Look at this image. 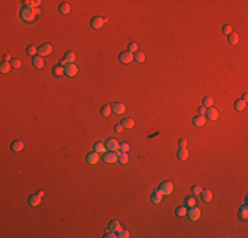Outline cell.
Returning a JSON list of instances; mask_svg holds the SVG:
<instances>
[{
    "label": "cell",
    "mask_w": 248,
    "mask_h": 238,
    "mask_svg": "<svg viewBox=\"0 0 248 238\" xmlns=\"http://www.w3.org/2000/svg\"><path fill=\"white\" fill-rule=\"evenodd\" d=\"M116 153H118V162L120 164H127V163L129 162V156H128V153H127V152L116 151Z\"/></svg>",
    "instance_id": "d6986e66"
},
{
    "label": "cell",
    "mask_w": 248,
    "mask_h": 238,
    "mask_svg": "<svg viewBox=\"0 0 248 238\" xmlns=\"http://www.w3.org/2000/svg\"><path fill=\"white\" fill-rule=\"evenodd\" d=\"M213 105H214V99L211 97H205L202 99V106L203 107L208 108V107H213Z\"/></svg>",
    "instance_id": "d6a6232c"
},
{
    "label": "cell",
    "mask_w": 248,
    "mask_h": 238,
    "mask_svg": "<svg viewBox=\"0 0 248 238\" xmlns=\"http://www.w3.org/2000/svg\"><path fill=\"white\" fill-rule=\"evenodd\" d=\"M24 5H27V7H30V8H36L41 5V2L40 0H29V2H23Z\"/></svg>",
    "instance_id": "e575fe53"
},
{
    "label": "cell",
    "mask_w": 248,
    "mask_h": 238,
    "mask_svg": "<svg viewBox=\"0 0 248 238\" xmlns=\"http://www.w3.org/2000/svg\"><path fill=\"white\" fill-rule=\"evenodd\" d=\"M183 204H185L186 208H192V207H195L197 201H195V198L193 196H186L185 200H183Z\"/></svg>",
    "instance_id": "f1b7e54d"
},
{
    "label": "cell",
    "mask_w": 248,
    "mask_h": 238,
    "mask_svg": "<svg viewBox=\"0 0 248 238\" xmlns=\"http://www.w3.org/2000/svg\"><path fill=\"white\" fill-rule=\"evenodd\" d=\"M52 73H53L54 77H62L63 74H65V68H63L61 64H60V65H55L52 69Z\"/></svg>",
    "instance_id": "ffe728a7"
},
{
    "label": "cell",
    "mask_w": 248,
    "mask_h": 238,
    "mask_svg": "<svg viewBox=\"0 0 248 238\" xmlns=\"http://www.w3.org/2000/svg\"><path fill=\"white\" fill-rule=\"evenodd\" d=\"M9 148H11L12 152H15V153L21 152V151L24 150V143H23V140H13V141L11 143Z\"/></svg>",
    "instance_id": "30bf717a"
},
{
    "label": "cell",
    "mask_w": 248,
    "mask_h": 238,
    "mask_svg": "<svg viewBox=\"0 0 248 238\" xmlns=\"http://www.w3.org/2000/svg\"><path fill=\"white\" fill-rule=\"evenodd\" d=\"M94 151L98 153H103L106 151V146L103 143H100V141H97V143L94 144Z\"/></svg>",
    "instance_id": "836d02e7"
},
{
    "label": "cell",
    "mask_w": 248,
    "mask_h": 238,
    "mask_svg": "<svg viewBox=\"0 0 248 238\" xmlns=\"http://www.w3.org/2000/svg\"><path fill=\"white\" fill-rule=\"evenodd\" d=\"M28 204L30 205V207H37V205H40L41 204V196L39 193H34V195L29 196Z\"/></svg>",
    "instance_id": "5bb4252c"
},
{
    "label": "cell",
    "mask_w": 248,
    "mask_h": 238,
    "mask_svg": "<svg viewBox=\"0 0 248 238\" xmlns=\"http://www.w3.org/2000/svg\"><path fill=\"white\" fill-rule=\"evenodd\" d=\"M37 52H39V48H36L34 45H29V47L27 48V53L29 54V56H36L37 54Z\"/></svg>",
    "instance_id": "74e56055"
},
{
    "label": "cell",
    "mask_w": 248,
    "mask_h": 238,
    "mask_svg": "<svg viewBox=\"0 0 248 238\" xmlns=\"http://www.w3.org/2000/svg\"><path fill=\"white\" fill-rule=\"evenodd\" d=\"M205 115H206V119H208V120H217L218 117H219V113H218L217 108L208 107L207 110H206V114Z\"/></svg>",
    "instance_id": "7c38bea8"
},
{
    "label": "cell",
    "mask_w": 248,
    "mask_h": 238,
    "mask_svg": "<svg viewBox=\"0 0 248 238\" xmlns=\"http://www.w3.org/2000/svg\"><path fill=\"white\" fill-rule=\"evenodd\" d=\"M112 113V108H111V105H104L102 106L100 108V114L103 115V117H108V115Z\"/></svg>",
    "instance_id": "4dcf8cb0"
},
{
    "label": "cell",
    "mask_w": 248,
    "mask_h": 238,
    "mask_svg": "<svg viewBox=\"0 0 248 238\" xmlns=\"http://www.w3.org/2000/svg\"><path fill=\"white\" fill-rule=\"evenodd\" d=\"M150 201L153 204H160L162 201V195L160 193V192H153V193L150 195Z\"/></svg>",
    "instance_id": "484cf974"
},
{
    "label": "cell",
    "mask_w": 248,
    "mask_h": 238,
    "mask_svg": "<svg viewBox=\"0 0 248 238\" xmlns=\"http://www.w3.org/2000/svg\"><path fill=\"white\" fill-rule=\"evenodd\" d=\"M67 64H75V60H77V56H75L74 52H66L62 57Z\"/></svg>",
    "instance_id": "44dd1931"
},
{
    "label": "cell",
    "mask_w": 248,
    "mask_h": 238,
    "mask_svg": "<svg viewBox=\"0 0 248 238\" xmlns=\"http://www.w3.org/2000/svg\"><path fill=\"white\" fill-rule=\"evenodd\" d=\"M227 41L230 45H236L239 42V36L238 33H235V32H232V33H230L227 36Z\"/></svg>",
    "instance_id": "d4e9b609"
},
{
    "label": "cell",
    "mask_w": 248,
    "mask_h": 238,
    "mask_svg": "<svg viewBox=\"0 0 248 238\" xmlns=\"http://www.w3.org/2000/svg\"><path fill=\"white\" fill-rule=\"evenodd\" d=\"M157 191L160 192L162 196H165V195L169 196V195H171V192H173V183L171 181H162L160 185H158Z\"/></svg>",
    "instance_id": "7a4b0ae2"
},
{
    "label": "cell",
    "mask_w": 248,
    "mask_h": 238,
    "mask_svg": "<svg viewBox=\"0 0 248 238\" xmlns=\"http://www.w3.org/2000/svg\"><path fill=\"white\" fill-rule=\"evenodd\" d=\"M37 193H39V195H40V196L42 197L44 195H45V192H44V191H39V192H37Z\"/></svg>",
    "instance_id": "f907efd6"
},
{
    "label": "cell",
    "mask_w": 248,
    "mask_h": 238,
    "mask_svg": "<svg viewBox=\"0 0 248 238\" xmlns=\"http://www.w3.org/2000/svg\"><path fill=\"white\" fill-rule=\"evenodd\" d=\"M32 62H33V66L36 69H42L44 65H45V62H44L42 57H40V56H34L33 60H32Z\"/></svg>",
    "instance_id": "7402d4cb"
},
{
    "label": "cell",
    "mask_w": 248,
    "mask_h": 238,
    "mask_svg": "<svg viewBox=\"0 0 248 238\" xmlns=\"http://www.w3.org/2000/svg\"><path fill=\"white\" fill-rule=\"evenodd\" d=\"M104 238H116L118 237V234H116V231H112V230H110V231H107V233H104V235H103Z\"/></svg>",
    "instance_id": "ee69618b"
},
{
    "label": "cell",
    "mask_w": 248,
    "mask_h": 238,
    "mask_svg": "<svg viewBox=\"0 0 248 238\" xmlns=\"http://www.w3.org/2000/svg\"><path fill=\"white\" fill-rule=\"evenodd\" d=\"M119 61L122 62V64H131L132 61H133V53H131V52H122L119 54Z\"/></svg>",
    "instance_id": "8992f818"
},
{
    "label": "cell",
    "mask_w": 248,
    "mask_h": 238,
    "mask_svg": "<svg viewBox=\"0 0 248 238\" xmlns=\"http://www.w3.org/2000/svg\"><path fill=\"white\" fill-rule=\"evenodd\" d=\"M11 69H12L11 62L3 61L2 64H0V72H2L3 74H7V73H9V70H11Z\"/></svg>",
    "instance_id": "83f0119b"
},
{
    "label": "cell",
    "mask_w": 248,
    "mask_h": 238,
    "mask_svg": "<svg viewBox=\"0 0 248 238\" xmlns=\"http://www.w3.org/2000/svg\"><path fill=\"white\" fill-rule=\"evenodd\" d=\"M178 146H180V147H187V140H186V139H181V140L178 141Z\"/></svg>",
    "instance_id": "f6af8a7d"
},
{
    "label": "cell",
    "mask_w": 248,
    "mask_h": 238,
    "mask_svg": "<svg viewBox=\"0 0 248 238\" xmlns=\"http://www.w3.org/2000/svg\"><path fill=\"white\" fill-rule=\"evenodd\" d=\"M120 228H122V225H120V222H119V221H116V220H113V221H111V222L108 224V230L118 231Z\"/></svg>",
    "instance_id": "1f68e13d"
},
{
    "label": "cell",
    "mask_w": 248,
    "mask_h": 238,
    "mask_svg": "<svg viewBox=\"0 0 248 238\" xmlns=\"http://www.w3.org/2000/svg\"><path fill=\"white\" fill-rule=\"evenodd\" d=\"M205 123H206L205 115H197V117L193 118V125L195 127H202V126H205Z\"/></svg>",
    "instance_id": "2e32d148"
},
{
    "label": "cell",
    "mask_w": 248,
    "mask_h": 238,
    "mask_svg": "<svg viewBox=\"0 0 248 238\" xmlns=\"http://www.w3.org/2000/svg\"><path fill=\"white\" fill-rule=\"evenodd\" d=\"M111 108H112L113 114H118V115H122V114H124L127 111V107L123 103H112Z\"/></svg>",
    "instance_id": "4fadbf2b"
},
{
    "label": "cell",
    "mask_w": 248,
    "mask_h": 238,
    "mask_svg": "<svg viewBox=\"0 0 248 238\" xmlns=\"http://www.w3.org/2000/svg\"><path fill=\"white\" fill-rule=\"evenodd\" d=\"M239 217L241 218V220H247V218H248V207H247V204L241 205V207L239 208Z\"/></svg>",
    "instance_id": "4316f807"
},
{
    "label": "cell",
    "mask_w": 248,
    "mask_h": 238,
    "mask_svg": "<svg viewBox=\"0 0 248 238\" xmlns=\"http://www.w3.org/2000/svg\"><path fill=\"white\" fill-rule=\"evenodd\" d=\"M104 23H106L104 19H102V17L97 16V17H92V19H91L90 25H91L92 29H100V28L104 25Z\"/></svg>",
    "instance_id": "ba28073f"
},
{
    "label": "cell",
    "mask_w": 248,
    "mask_h": 238,
    "mask_svg": "<svg viewBox=\"0 0 248 238\" xmlns=\"http://www.w3.org/2000/svg\"><path fill=\"white\" fill-rule=\"evenodd\" d=\"M9 60H11V56H9V54H4V56H3V61H7V62H8Z\"/></svg>",
    "instance_id": "c3c4849f"
},
{
    "label": "cell",
    "mask_w": 248,
    "mask_h": 238,
    "mask_svg": "<svg viewBox=\"0 0 248 238\" xmlns=\"http://www.w3.org/2000/svg\"><path fill=\"white\" fill-rule=\"evenodd\" d=\"M222 32H223L224 35H230V33H232V28L230 27V25H223V28H222Z\"/></svg>",
    "instance_id": "7bdbcfd3"
},
{
    "label": "cell",
    "mask_w": 248,
    "mask_h": 238,
    "mask_svg": "<svg viewBox=\"0 0 248 238\" xmlns=\"http://www.w3.org/2000/svg\"><path fill=\"white\" fill-rule=\"evenodd\" d=\"M131 146L128 143H119V151L120 152H128Z\"/></svg>",
    "instance_id": "f35d334b"
},
{
    "label": "cell",
    "mask_w": 248,
    "mask_h": 238,
    "mask_svg": "<svg viewBox=\"0 0 248 238\" xmlns=\"http://www.w3.org/2000/svg\"><path fill=\"white\" fill-rule=\"evenodd\" d=\"M199 195H201V198L205 202H208V201L213 200V192L210 191V189H202Z\"/></svg>",
    "instance_id": "9a60e30c"
},
{
    "label": "cell",
    "mask_w": 248,
    "mask_h": 238,
    "mask_svg": "<svg viewBox=\"0 0 248 238\" xmlns=\"http://www.w3.org/2000/svg\"><path fill=\"white\" fill-rule=\"evenodd\" d=\"M128 52H131V53H133V54L137 52V44H136V42H131V44L128 45Z\"/></svg>",
    "instance_id": "60d3db41"
},
{
    "label": "cell",
    "mask_w": 248,
    "mask_h": 238,
    "mask_svg": "<svg viewBox=\"0 0 248 238\" xmlns=\"http://www.w3.org/2000/svg\"><path fill=\"white\" fill-rule=\"evenodd\" d=\"M186 216H187L192 221H197V220H199V218H201V209H199V208H197V207H192V208H189L187 214H186Z\"/></svg>",
    "instance_id": "5b68a950"
},
{
    "label": "cell",
    "mask_w": 248,
    "mask_h": 238,
    "mask_svg": "<svg viewBox=\"0 0 248 238\" xmlns=\"http://www.w3.org/2000/svg\"><path fill=\"white\" fill-rule=\"evenodd\" d=\"M116 234H118V237H120V238H128V237H129V231L127 230V229H122V228H120V229L116 231Z\"/></svg>",
    "instance_id": "8d00e7d4"
},
{
    "label": "cell",
    "mask_w": 248,
    "mask_h": 238,
    "mask_svg": "<svg viewBox=\"0 0 248 238\" xmlns=\"http://www.w3.org/2000/svg\"><path fill=\"white\" fill-rule=\"evenodd\" d=\"M206 110H207V108H206V107H203V106L198 107V113H199V115H205V114H206Z\"/></svg>",
    "instance_id": "bcb514c9"
},
{
    "label": "cell",
    "mask_w": 248,
    "mask_h": 238,
    "mask_svg": "<svg viewBox=\"0 0 248 238\" xmlns=\"http://www.w3.org/2000/svg\"><path fill=\"white\" fill-rule=\"evenodd\" d=\"M52 52H53V47H52V45H50L49 42H45V44L40 45V48H39V52H37V54H39L40 57H44V56H49Z\"/></svg>",
    "instance_id": "277c9868"
},
{
    "label": "cell",
    "mask_w": 248,
    "mask_h": 238,
    "mask_svg": "<svg viewBox=\"0 0 248 238\" xmlns=\"http://www.w3.org/2000/svg\"><path fill=\"white\" fill-rule=\"evenodd\" d=\"M58 11H60V14H62V15H69L70 11H71V7H70L69 3H61L58 5Z\"/></svg>",
    "instance_id": "603a6c76"
},
{
    "label": "cell",
    "mask_w": 248,
    "mask_h": 238,
    "mask_svg": "<svg viewBox=\"0 0 248 238\" xmlns=\"http://www.w3.org/2000/svg\"><path fill=\"white\" fill-rule=\"evenodd\" d=\"M240 99H243L244 102H247V99H248V95H247V93H244V94H243V97H241Z\"/></svg>",
    "instance_id": "681fc988"
},
{
    "label": "cell",
    "mask_w": 248,
    "mask_h": 238,
    "mask_svg": "<svg viewBox=\"0 0 248 238\" xmlns=\"http://www.w3.org/2000/svg\"><path fill=\"white\" fill-rule=\"evenodd\" d=\"M86 162H87V164H90V165L98 164V162H99V153L95 152V151L87 153V155H86Z\"/></svg>",
    "instance_id": "52a82bcc"
},
{
    "label": "cell",
    "mask_w": 248,
    "mask_h": 238,
    "mask_svg": "<svg viewBox=\"0 0 248 238\" xmlns=\"http://www.w3.org/2000/svg\"><path fill=\"white\" fill-rule=\"evenodd\" d=\"M11 65H12V68H15V69H20L21 68V61L17 60V58H13L11 61Z\"/></svg>",
    "instance_id": "ab89813d"
},
{
    "label": "cell",
    "mask_w": 248,
    "mask_h": 238,
    "mask_svg": "<svg viewBox=\"0 0 248 238\" xmlns=\"http://www.w3.org/2000/svg\"><path fill=\"white\" fill-rule=\"evenodd\" d=\"M174 214L177 217H185L187 214V208L185 207V205H181V207H177L174 209Z\"/></svg>",
    "instance_id": "cb8c5ba5"
},
{
    "label": "cell",
    "mask_w": 248,
    "mask_h": 238,
    "mask_svg": "<svg viewBox=\"0 0 248 238\" xmlns=\"http://www.w3.org/2000/svg\"><path fill=\"white\" fill-rule=\"evenodd\" d=\"M37 14H39V9L37 8H30V7L24 5L20 12V19L23 21H33Z\"/></svg>",
    "instance_id": "6da1fadb"
},
{
    "label": "cell",
    "mask_w": 248,
    "mask_h": 238,
    "mask_svg": "<svg viewBox=\"0 0 248 238\" xmlns=\"http://www.w3.org/2000/svg\"><path fill=\"white\" fill-rule=\"evenodd\" d=\"M201 191H202V188L199 185H193L192 186V189H190V192H192L193 195H199L201 193Z\"/></svg>",
    "instance_id": "b9f144b4"
},
{
    "label": "cell",
    "mask_w": 248,
    "mask_h": 238,
    "mask_svg": "<svg viewBox=\"0 0 248 238\" xmlns=\"http://www.w3.org/2000/svg\"><path fill=\"white\" fill-rule=\"evenodd\" d=\"M103 162L108 163V164H112V163L118 162V153L116 152H112V151L106 152L104 155H103Z\"/></svg>",
    "instance_id": "9c48e42d"
},
{
    "label": "cell",
    "mask_w": 248,
    "mask_h": 238,
    "mask_svg": "<svg viewBox=\"0 0 248 238\" xmlns=\"http://www.w3.org/2000/svg\"><path fill=\"white\" fill-rule=\"evenodd\" d=\"M177 158H178L180 160H186L189 158L187 147H180L178 151H177Z\"/></svg>",
    "instance_id": "e0dca14e"
},
{
    "label": "cell",
    "mask_w": 248,
    "mask_h": 238,
    "mask_svg": "<svg viewBox=\"0 0 248 238\" xmlns=\"http://www.w3.org/2000/svg\"><path fill=\"white\" fill-rule=\"evenodd\" d=\"M133 60H135L136 62H144L145 61V54L141 53V52H136L135 54H133Z\"/></svg>",
    "instance_id": "d590c367"
},
{
    "label": "cell",
    "mask_w": 248,
    "mask_h": 238,
    "mask_svg": "<svg viewBox=\"0 0 248 238\" xmlns=\"http://www.w3.org/2000/svg\"><path fill=\"white\" fill-rule=\"evenodd\" d=\"M123 130H124V127L122 126V123H120V125H116V126H115V131H116V132H122Z\"/></svg>",
    "instance_id": "7dc6e473"
},
{
    "label": "cell",
    "mask_w": 248,
    "mask_h": 238,
    "mask_svg": "<svg viewBox=\"0 0 248 238\" xmlns=\"http://www.w3.org/2000/svg\"><path fill=\"white\" fill-rule=\"evenodd\" d=\"M77 73H78V68L75 64H67L65 66V74L67 77H75Z\"/></svg>",
    "instance_id": "8fae6325"
},
{
    "label": "cell",
    "mask_w": 248,
    "mask_h": 238,
    "mask_svg": "<svg viewBox=\"0 0 248 238\" xmlns=\"http://www.w3.org/2000/svg\"><path fill=\"white\" fill-rule=\"evenodd\" d=\"M104 146H106V150H107V151H112V152L119 151V141H118L115 138L107 139L106 143H104Z\"/></svg>",
    "instance_id": "3957f363"
},
{
    "label": "cell",
    "mask_w": 248,
    "mask_h": 238,
    "mask_svg": "<svg viewBox=\"0 0 248 238\" xmlns=\"http://www.w3.org/2000/svg\"><path fill=\"white\" fill-rule=\"evenodd\" d=\"M245 107H247V102H244L243 99H236L235 101V103H234V108L236 111H244L245 110Z\"/></svg>",
    "instance_id": "ac0fdd59"
},
{
    "label": "cell",
    "mask_w": 248,
    "mask_h": 238,
    "mask_svg": "<svg viewBox=\"0 0 248 238\" xmlns=\"http://www.w3.org/2000/svg\"><path fill=\"white\" fill-rule=\"evenodd\" d=\"M122 126L124 128H133L135 127V120H133L132 118H124L122 120Z\"/></svg>",
    "instance_id": "f546056e"
}]
</instances>
